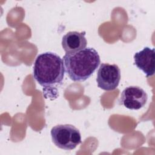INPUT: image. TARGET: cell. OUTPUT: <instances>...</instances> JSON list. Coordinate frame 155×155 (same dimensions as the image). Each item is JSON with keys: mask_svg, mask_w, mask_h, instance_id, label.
<instances>
[{"mask_svg": "<svg viewBox=\"0 0 155 155\" xmlns=\"http://www.w3.org/2000/svg\"><path fill=\"white\" fill-rule=\"evenodd\" d=\"M120 80V70L116 64L102 63L97 73V87L105 91H111L119 85Z\"/></svg>", "mask_w": 155, "mask_h": 155, "instance_id": "obj_4", "label": "cell"}, {"mask_svg": "<svg viewBox=\"0 0 155 155\" xmlns=\"http://www.w3.org/2000/svg\"><path fill=\"white\" fill-rule=\"evenodd\" d=\"M65 71L62 59L56 53L48 51L37 56L33 65V75L45 91L47 89L53 90V88L62 84Z\"/></svg>", "mask_w": 155, "mask_h": 155, "instance_id": "obj_1", "label": "cell"}, {"mask_svg": "<svg viewBox=\"0 0 155 155\" xmlns=\"http://www.w3.org/2000/svg\"><path fill=\"white\" fill-rule=\"evenodd\" d=\"M85 31H69L62 39V47L67 54L74 53L86 48L87 41Z\"/></svg>", "mask_w": 155, "mask_h": 155, "instance_id": "obj_7", "label": "cell"}, {"mask_svg": "<svg viewBox=\"0 0 155 155\" xmlns=\"http://www.w3.org/2000/svg\"><path fill=\"white\" fill-rule=\"evenodd\" d=\"M63 60L65 72L74 82L86 81L101 63L97 51L91 47L85 48L74 53H66Z\"/></svg>", "mask_w": 155, "mask_h": 155, "instance_id": "obj_2", "label": "cell"}, {"mask_svg": "<svg viewBox=\"0 0 155 155\" xmlns=\"http://www.w3.org/2000/svg\"><path fill=\"white\" fill-rule=\"evenodd\" d=\"M148 100L147 93L138 86L125 88L120 94L119 104L130 110H139L143 107Z\"/></svg>", "mask_w": 155, "mask_h": 155, "instance_id": "obj_5", "label": "cell"}, {"mask_svg": "<svg viewBox=\"0 0 155 155\" xmlns=\"http://www.w3.org/2000/svg\"><path fill=\"white\" fill-rule=\"evenodd\" d=\"M50 133L54 144L64 150H72L81 143L80 131L73 125H57L51 128Z\"/></svg>", "mask_w": 155, "mask_h": 155, "instance_id": "obj_3", "label": "cell"}, {"mask_svg": "<svg viewBox=\"0 0 155 155\" xmlns=\"http://www.w3.org/2000/svg\"><path fill=\"white\" fill-rule=\"evenodd\" d=\"M154 48L146 47L134 55L136 66L141 70L146 77H150L154 74Z\"/></svg>", "mask_w": 155, "mask_h": 155, "instance_id": "obj_6", "label": "cell"}]
</instances>
